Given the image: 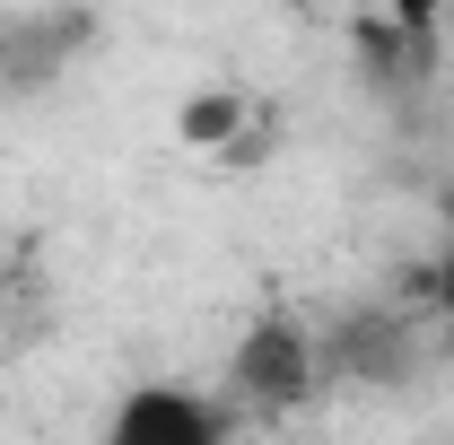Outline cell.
Listing matches in <instances>:
<instances>
[{
  "label": "cell",
  "instance_id": "cell-1",
  "mask_svg": "<svg viewBox=\"0 0 454 445\" xmlns=\"http://www.w3.org/2000/svg\"><path fill=\"white\" fill-rule=\"evenodd\" d=\"M315 385H324V340L297 315H254L245 340L227 349V393L262 419H288L297 402H315Z\"/></svg>",
  "mask_w": 454,
  "mask_h": 445
},
{
  "label": "cell",
  "instance_id": "cell-2",
  "mask_svg": "<svg viewBox=\"0 0 454 445\" xmlns=\"http://www.w3.org/2000/svg\"><path fill=\"white\" fill-rule=\"evenodd\" d=\"M175 140H184L192 158L254 167V158L280 149V105H271L262 88H245V79H210V88H192V97L175 105Z\"/></svg>",
  "mask_w": 454,
  "mask_h": 445
},
{
  "label": "cell",
  "instance_id": "cell-3",
  "mask_svg": "<svg viewBox=\"0 0 454 445\" xmlns=\"http://www.w3.org/2000/svg\"><path fill=\"white\" fill-rule=\"evenodd\" d=\"M106 445H227V410L192 385H140L114 402Z\"/></svg>",
  "mask_w": 454,
  "mask_h": 445
},
{
  "label": "cell",
  "instance_id": "cell-4",
  "mask_svg": "<svg viewBox=\"0 0 454 445\" xmlns=\"http://www.w3.org/2000/svg\"><path fill=\"white\" fill-rule=\"evenodd\" d=\"M437 297H446V315H454V201H446V262H437Z\"/></svg>",
  "mask_w": 454,
  "mask_h": 445
},
{
  "label": "cell",
  "instance_id": "cell-5",
  "mask_svg": "<svg viewBox=\"0 0 454 445\" xmlns=\"http://www.w3.org/2000/svg\"><path fill=\"white\" fill-rule=\"evenodd\" d=\"M446 35H454V9H446Z\"/></svg>",
  "mask_w": 454,
  "mask_h": 445
}]
</instances>
